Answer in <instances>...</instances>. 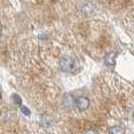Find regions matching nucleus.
Masks as SVG:
<instances>
[{
  "label": "nucleus",
  "mask_w": 134,
  "mask_h": 134,
  "mask_svg": "<svg viewBox=\"0 0 134 134\" xmlns=\"http://www.w3.org/2000/svg\"><path fill=\"white\" fill-rule=\"evenodd\" d=\"M76 64L77 62L75 60L73 57H70V55H65L60 62V67L62 69V71L69 73V72H72L74 71L75 68H76Z\"/></svg>",
  "instance_id": "nucleus-1"
},
{
  "label": "nucleus",
  "mask_w": 134,
  "mask_h": 134,
  "mask_svg": "<svg viewBox=\"0 0 134 134\" xmlns=\"http://www.w3.org/2000/svg\"><path fill=\"white\" fill-rule=\"evenodd\" d=\"M75 105L80 111H86L88 108L90 107V100L87 97H80L76 100Z\"/></svg>",
  "instance_id": "nucleus-2"
},
{
  "label": "nucleus",
  "mask_w": 134,
  "mask_h": 134,
  "mask_svg": "<svg viewBox=\"0 0 134 134\" xmlns=\"http://www.w3.org/2000/svg\"><path fill=\"white\" fill-rule=\"evenodd\" d=\"M40 125L43 128H52L54 125V119L49 115H41Z\"/></svg>",
  "instance_id": "nucleus-3"
},
{
  "label": "nucleus",
  "mask_w": 134,
  "mask_h": 134,
  "mask_svg": "<svg viewBox=\"0 0 134 134\" xmlns=\"http://www.w3.org/2000/svg\"><path fill=\"white\" fill-rule=\"evenodd\" d=\"M75 103H76V99L72 94H66L64 96V104L67 107H74Z\"/></svg>",
  "instance_id": "nucleus-4"
},
{
  "label": "nucleus",
  "mask_w": 134,
  "mask_h": 134,
  "mask_svg": "<svg viewBox=\"0 0 134 134\" xmlns=\"http://www.w3.org/2000/svg\"><path fill=\"white\" fill-rule=\"evenodd\" d=\"M116 53H111V54H108L105 57V65L109 66V67H112L114 66L115 63H116Z\"/></svg>",
  "instance_id": "nucleus-5"
},
{
  "label": "nucleus",
  "mask_w": 134,
  "mask_h": 134,
  "mask_svg": "<svg viewBox=\"0 0 134 134\" xmlns=\"http://www.w3.org/2000/svg\"><path fill=\"white\" fill-rule=\"evenodd\" d=\"M109 133L111 134H123L125 133V129L122 126H114L109 130Z\"/></svg>",
  "instance_id": "nucleus-6"
},
{
  "label": "nucleus",
  "mask_w": 134,
  "mask_h": 134,
  "mask_svg": "<svg viewBox=\"0 0 134 134\" xmlns=\"http://www.w3.org/2000/svg\"><path fill=\"white\" fill-rule=\"evenodd\" d=\"M12 100H13L14 103H15L16 105H18V106H20V105L22 104V100H21V98H20V97L17 94H13V95H12Z\"/></svg>",
  "instance_id": "nucleus-7"
},
{
  "label": "nucleus",
  "mask_w": 134,
  "mask_h": 134,
  "mask_svg": "<svg viewBox=\"0 0 134 134\" xmlns=\"http://www.w3.org/2000/svg\"><path fill=\"white\" fill-rule=\"evenodd\" d=\"M82 10H83L84 13L89 14L91 11H92V7L90 6L89 4H85V5H83V7H82Z\"/></svg>",
  "instance_id": "nucleus-8"
},
{
  "label": "nucleus",
  "mask_w": 134,
  "mask_h": 134,
  "mask_svg": "<svg viewBox=\"0 0 134 134\" xmlns=\"http://www.w3.org/2000/svg\"><path fill=\"white\" fill-rule=\"evenodd\" d=\"M20 110H21V112H22L23 114H25L26 116H29V115H30V111H29L26 107H24V106H21V107H20Z\"/></svg>",
  "instance_id": "nucleus-9"
},
{
  "label": "nucleus",
  "mask_w": 134,
  "mask_h": 134,
  "mask_svg": "<svg viewBox=\"0 0 134 134\" xmlns=\"http://www.w3.org/2000/svg\"><path fill=\"white\" fill-rule=\"evenodd\" d=\"M38 38L40 40H47V35L46 34H38Z\"/></svg>",
  "instance_id": "nucleus-10"
},
{
  "label": "nucleus",
  "mask_w": 134,
  "mask_h": 134,
  "mask_svg": "<svg viewBox=\"0 0 134 134\" xmlns=\"http://www.w3.org/2000/svg\"><path fill=\"white\" fill-rule=\"evenodd\" d=\"M86 132H87V133H96L97 131H95V130H93V131H92V130H87Z\"/></svg>",
  "instance_id": "nucleus-11"
},
{
  "label": "nucleus",
  "mask_w": 134,
  "mask_h": 134,
  "mask_svg": "<svg viewBox=\"0 0 134 134\" xmlns=\"http://www.w3.org/2000/svg\"><path fill=\"white\" fill-rule=\"evenodd\" d=\"M1 35H2V25L0 23V37H1Z\"/></svg>",
  "instance_id": "nucleus-12"
},
{
  "label": "nucleus",
  "mask_w": 134,
  "mask_h": 134,
  "mask_svg": "<svg viewBox=\"0 0 134 134\" xmlns=\"http://www.w3.org/2000/svg\"><path fill=\"white\" fill-rule=\"evenodd\" d=\"M1 97H2V95H1V92H0V100H1Z\"/></svg>",
  "instance_id": "nucleus-13"
}]
</instances>
